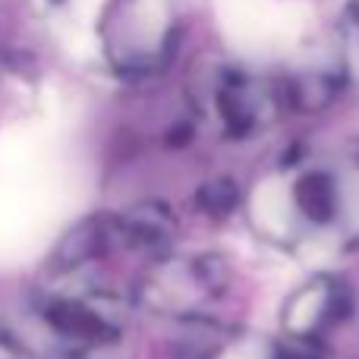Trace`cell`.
Instances as JSON below:
<instances>
[{"label":"cell","instance_id":"6da1fadb","mask_svg":"<svg viewBox=\"0 0 359 359\" xmlns=\"http://www.w3.org/2000/svg\"><path fill=\"white\" fill-rule=\"evenodd\" d=\"M287 221L306 236L359 233V164L309 158L280 177Z\"/></svg>","mask_w":359,"mask_h":359},{"label":"cell","instance_id":"7a4b0ae2","mask_svg":"<svg viewBox=\"0 0 359 359\" xmlns=\"http://www.w3.org/2000/svg\"><path fill=\"white\" fill-rule=\"evenodd\" d=\"M192 98H196L198 117L230 142H243L265 133L287 101L284 92L274 88L271 82L230 63H215L202 69L192 86Z\"/></svg>","mask_w":359,"mask_h":359},{"label":"cell","instance_id":"3957f363","mask_svg":"<svg viewBox=\"0 0 359 359\" xmlns=\"http://www.w3.org/2000/svg\"><path fill=\"white\" fill-rule=\"evenodd\" d=\"M155 271L145 278V293L161 312L170 316H202L227 293V265L221 255H186L155 259Z\"/></svg>","mask_w":359,"mask_h":359},{"label":"cell","instance_id":"277c9868","mask_svg":"<svg viewBox=\"0 0 359 359\" xmlns=\"http://www.w3.org/2000/svg\"><path fill=\"white\" fill-rule=\"evenodd\" d=\"M44 322L73 350H98L120 337L123 306L111 293H67L44 306Z\"/></svg>","mask_w":359,"mask_h":359},{"label":"cell","instance_id":"5b68a950","mask_svg":"<svg viewBox=\"0 0 359 359\" xmlns=\"http://www.w3.org/2000/svg\"><path fill=\"white\" fill-rule=\"evenodd\" d=\"M344 316H347V287L341 280L328 274L306 280L284 306L280 325L287 334V347L316 350L334 331V325L344 322Z\"/></svg>","mask_w":359,"mask_h":359},{"label":"cell","instance_id":"8992f818","mask_svg":"<svg viewBox=\"0 0 359 359\" xmlns=\"http://www.w3.org/2000/svg\"><path fill=\"white\" fill-rule=\"evenodd\" d=\"M111 233L114 246L161 259L174 246L177 217L164 202H142L126 208L123 215H111Z\"/></svg>","mask_w":359,"mask_h":359},{"label":"cell","instance_id":"52a82bcc","mask_svg":"<svg viewBox=\"0 0 359 359\" xmlns=\"http://www.w3.org/2000/svg\"><path fill=\"white\" fill-rule=\"evenodd\" d=\"M177 359H290V347L252 331H208Z\"/></svg>","mask_w":359,"mask_h":359},{"label":"cell","instance_id":"ba28073f","mask_svg":"<svg viewBox=\"0 0 359 359\" xmlns=\"http://www.w3.org/2000/svg\"><path fill=\"white\" fill-rule=\"evenodd\" d=\"M198 205H202L208 215L224 217L240 205V189H236L233 180H211V183H205L202 192H198Z\"/></svg>","mask_w":359,"mask_h":359},{"label":"cell","instance_id":"9c48e42d","mask_svg":"<svg viewBox=\"0 0 359 359\" xmlns=\"http://www.w3.org/2000/svg\"><path fill=\"white\" fill-rule=\"evenodd\" d=\"M344 69L353 82H359V10H353L344 22Z\"/></svg>","mask_w":359,"mask_h":359}]
</instances>
